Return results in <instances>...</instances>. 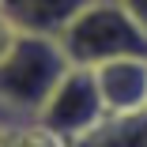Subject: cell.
I'll list each match as a JSON object with an SVG mask.
<instances>
[{
	"instance_id": "obj_4",
	"label": "cell",
	"mask_w": 147,
	"mask_h": 147,
	"mask_svg": "<svg viewBox=\"0 0 147 147\" xmlns=\"http://www.w3.org/2000/svg\"><path fill=\"white\" fill-rule=\"evenodd\" d=\"M98 91L106 102L109 117H128L147 109V61L143 57H125V61H109L94 68Z\"/></svg>"
},
{
	"instance_id": "obj_6",
	"label": "cell",
	"mask_w": 147,
	"mask_h": 147,
	"mask_svg": "<svg viewBox=\"0 0 147 147\" xmlns=\"http://www.w3.org/2000/svg\"><path fill=\"white\" fill-rule=\"evenodd\" d=\"M68 147H147V109L128 117H106L94 132Z\"/></svg>"
},
{
	"instance_id": "obj_8",
	"label": "cell",
	"mask_w": 147,
	"mask_h": 147,
	"mask_svg": "<svg viewBox=\"0 0 147 147\" xmlns=\"http://www.w3.org/2000/svg\"><path fill=\"white\" fill-rule=\"evenodd\" d=\"M0 132H4V128H0Z\"/></svg>"
},
{
	"instance_id": "obj_7",
	"label": "cell",
	"mask_w": 147,
	"mask_h": 147,
	"mask_svg": "<svg viewBox=\"0 0 147 147\" xmlns=\"http://www.w3.org/2000/svg\"><path fill=\"white\" fill-rule=\"evenodd\" d=\"M121 4H125V8L136 15V23H140L143 30H147V0H121Z\"/></svg>"
},
{
	"instance_id": "obj_3",
	"label": "cell",
	"mask_w": 147,
	"mask_h": 147,
	"mask_svg": "<svg viewBox=\"0 0 147 147\" xmlns=\"http://www.w3.org/2000/svg\"><path fill=\"white\" fill-rule=\"evenodd\" d=\"M106 117H109V113H106V102H102V91H98L94 68H76V64H72L34 121H38L45 132H53L57 140L76 143V140H83L87 132H94Z\"/></svg>"
},
{
	"instance_id": "obj_5",
	"label": "cell",
	"mask_w": 147,
	"mask_h": 147,
	"mask_svg": "<svg viewBox=\"0 0 147 147\" xmlns=\"http://www.w3.org/2000/svg\"><path fill=\"white\" fill-rule=\"evenodd\" d=\"M87 4H91V0H0V15H4L19 34L61 38L64 26Z\"/></svg>"
},
{
	"instance_id": "obj_1",
	"label": "cell",
	"mask_w": 147,
	"mask_h": 147,
	"mask_svg": "<svg viewBox=\"0 0 147 147\" xmlns=\"http://www.w3.org/2000/svg\"><path fill=\"white\" fill-rule=\"evenodd\" d=\"M72 61L61 42L45 34H19L0 57V109L8 117H38Z\"/></svg>"
},
{
	"instance_id": "obj_2",
	"label": "cell",
	"mask_w": 147,
	"mask_h": 147,
	"mask_svg": "<svg viewBox=\"0 0 147 147\" xmlns=\"http://www.w3.org/2000/svg\"><path fill=\"white\" fill-rule=\"evenodd\" d=\"M57 42L76 68H102L125 57L147 61V30L121 0H91Z\"/></svg>"
}]
</instances>
